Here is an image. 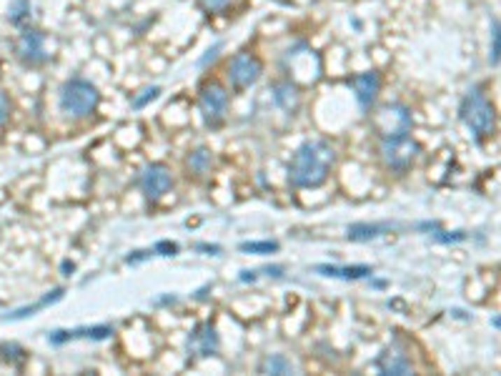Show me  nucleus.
Masks as SVG:
<instances>
[{
	"label": "nucleus",
	"mask_w": 501,
	"mask_h": 376,
	"mask_svg": "<svg viewBox=\"0 0 501 376\" xmlns=\"http://www.w3.org/2000/svg\"><path fill=\"white\" fill-rule=\"evenodd\" d=\"M491 63H494V66L501 63V23L499 20L491 23Z\"/></svg>",
	"instance_id": "nucleus-21"
},
{
	"label": "nucleus",
	"mask_w": 501,
	"mask_h": 376,
	"mask_svg": "<svg viewBox=\"0 0 501 376\" xmlns=\"http://www.w3.org/2000/svg\"><path fill=\"white\" fill-rule=\"evenodd\" d=\"M228 3H231V0H201V8L206 13H221L226 11Z\"/></svg>",
	"instance_id": "nucleus-23"
},
{
	"label": "nucleus",
	"mask_w": 501,
	"mask_h": 376,
	"mask_svg": "<svg viewBox=\"0 0 501 376\" xmlns=\"http://www.w3.org/2000/svg\"><path fill=\"white\" fill-rule=\"evenodd\" d=\"M381 158L391 171H406L416 161L418 155V144L411 141L409 133H401V136H381Z\"/></svg>",
	"instance_id": "nucleus-4"
},
{
	"label": "nucleus",
	"mask_w": 501,
	"mask_h": 376,
	"mask_svg": "<svg viewBox=\"0 0 501 376\" xmlns=\"http://www.w3.org/2000/svg\"><path fill=\"white\" fill-rule=\"evenodd\" d=\"M60 296H63V288H55L53 293H48L43 301H38V304H33V306H28V309H20V311H15V314H10V319H23V316H33L38 309H43V306H48V304H53V301H58Z\"/></svg>",
	"instance_id": "nucleus-19"
},
{
	"label": "nucleus",
	"mask_w": 501,
	"mask_h": 376,
	"mask_svg": "<svg viewBox=\"0 0 501 376\" xmlns=\"http://www.w3.org/2000/svg\"><path fill=\"white\" fill-rule=\"evenodd\" d=\"M388 228H391L388 223H353V226H348V239L351 241H371V239L383 236Z\"/></svg>",
	"instance_id": "nucleus-14"
},
{
	"label": "nucleus",
	"mask_w": 501,
	"mask_h": 376,
	"mask_svg": "<svg viewBox=\"0 0 501 376\" xmlns=\"http://www.w3.org/2000/svg\"><path fill=\"white\" fill-rule=\"evenodd\" d=\"M8 18L13 25H23L30 18V0H13L8 8Z\"/></svg>",
	"instance_id": "nucleus-18"
},
{
	"label": "nucleus",
	"mask_w": 501,
	"mask_h": 376,
	"mask_svg": "<svg viewBox=\"0 0 501 376\" xmlns=\"http://www.w3.org/2000/svg\"><path fill=\"white\" fill-rule=\"evenodd\" d=\"M8 116H10V101H8V96L0 90V125L6 123Z\"/></svg>",
	"instance_id": "nucleus-25"
},
{
	"label": "nucleus",
	"mask_w": 501,
	"mask_h": 376,
	"mask_svg": "<svg viewBox=\"0 0 501 376\" xmlns=\"http://www.w3.org/2000/svg\"><path fill=\"white\" fill-rule=\"evenodd\" d=\"M318 274L323 276H334V279H366V276L374 274V269L371 266H326V263H321V266H316Z\"/></svg>",
	"instance_id": "nucleus-13"
},
{
	"label": "nucleus",
	"mask_w": 501,
	"mask_h": 376,
	"mask_svg": "<svg viewBox=\"0 0 501 376\" xmlns=\"http://www.w3.org/2000/svg\"><path fill=\"white\" fill-rule=\"evenodd\" d=\"M348 85L353 88V96H356L358 106L361 108H371V103L379 96V88H381V78L376 71H366V73H356L351 76Z\"/></svg>",
	"instance_id": "nucleus-11"
},
{
	"label": "nucleus",
	"mask_w": 501,
	"mask_h": 376,
	"mask_svg": "<svg viewBox=\"0 0 501 376\" xmlns=\"http://www.w3.org/2000/svg\"><path fill=\"white\" fill-rule=\"evenodd\" d=\"M376 125H379L381 136H401V133L411 131V113H409V108L394 103V106H386L379 113Z\"/></svg>",
	"instance_id": "nucleus-9"
},
{
	"label": "nucleus",
	"mask_w": 501,
	"mask_h": 376,
	"mask_svg": "<svg viewBox=\"0 0 501 376\" xmlns=\"http://www.w3.org/2000/svg\"><path fill=\"white\" fill-rule=\"evenodd\" d=\"M0 356L6 358V361H13V364H20L23 361V349L18 344H0Z\"/></svg>",
	"instance_id": "nucleus-22"
},
{
	"label": "nucleus",
	"mask_w": 501,
	"mask_h": 376,
	"mask_svg": "<svg viewBox=\"0 0 501 376\" xmlns=\"http://www.w3.org/2000/svg\"><path fill=\"white\" fill-rule=\"evenodd\" d=\"M158 93H161V88H155V85H153V88L143 90V96L136 98V101H133V106H136V108H143L148 101H155V98H158Z\"/></svg>",
	"instance_id": "nucleus-24"
},
{
	"label": "nucleus",
	"mask_w": 501,
	"mask_h": 376,
	"mask_svg": "<svg viewBox=\"0 0 501 376\" xmlns=\"http://www.w3.org/2000/svg\"><path fill=\"white\" fill-rule=\"evenodd\" d=\"M101 103V93L90 81L83 78H73L60 88V108L63 113L73 116V118H88L98 111Z\"/></svg>",
	"instance_id": "nucleus-2"
},
{
	"label": "nucleus",
	"mask_w": 501,
	"mask_h": 376,
	"mask_svg": "<svg viewBox=\"0 0 501 376\" xmlns=\"http://www.w3.org/2000/svg\"><path fill=\"white\" fill-rule=\"evenodd\" d=\"M263 73V63L250 53H236L228 63V78L236 88H250Z\"/></svg>",
	"instance_id": "nucleus-7"
},
{
	"label": "nucleus",
	"mask_w": 501,
	"mask_h": 376,
	"mask_svg": "<svg viewBox=\"0 0 501 376\" xmlns=\"http://www.w3.org/2000/svg\"><path fill=\"white\" fill-rule=\"evenodd\" d=\"M274 98L283 111H293V108L299 106V93L293 88L291 83H278L274 88Z\"/></svg>",
	"instance_id": "nucleus-16"
},
{
	"label": "nucleus",
	"mask_w": 501,
	"mask_h": 376,
	"mask_svg": "<svg viewBox=\"0 0 501 376\" xmlns=\"http://www.w3.org/2000/svg\"><path fill=\"white\" fill-rule=\"evenodd\" d=\"M218 50H221V46H213V48L209 50V55H206V58L201 60V66H206V63H209V60H213V58H216V53H218Z\"/></svg>",
	"instance_id": "nucleus-27"
},
{
	"label": "nucleus",
	"mask_w": 501,
	"mask_h": 376,
	"mask_svg": "<svg viewBox=\"0 0 501 376\" xmlns=\"http://www.w3.org/2000/svg\"><path fill=\"white\" fill-rule=\"evenodd\" d=\"M336 163V151L326 141H306L288 163V179L296 188H318Z\"/></svg>",
	"instance_id": "nucleus-1"
},
{
	"label": "nucleus",
	"mask_w": 501,
	"mask_h": 376,
	"mask_svg": "<svg viewBox=\"0 0 501 376\" xmlns=\"http://www.w3.org/2000/svg\"><path fill=\"white\" fill-rule=\"evenodd\" d=\"M261 374H276V376H283V374H293V364L288 361L283 354H271L261 361L258 366Z\"/></svg>",
	"instance_id": "nucleus-15"
},
{
	"label": "nucleus",
	"mask_w": 501,
	"mask_h": 376,
	"mask_svg": "<svg viewBox=\"0 0 501 376\" xmlns=\"http://www.w3.org/2000/svg\"><path fill=\"white\" fill-rule=\"evenodd\" d=\"M155 251H158V253H163V256H174L176 251H178V246H176V244H168V241H161V244L155 246Z\"/></svg>",
	"instance_id": "nucleus-26"
},
{
	"label": "nucleus",
	"mask_w": 501,
	"mask_h": 376,
	"mask_svg": "<svg viewBox=\"0 0 501 376\" xmlns=\"http://www.w3.org/2000/svg\"><path fill=\"white\" fill-rule=\"evenodd\" d=\"M198 108H201V116L206 120V125L211 128H218V125L226 120V111H228V93L218 81H209L203 83L198 90Z\"/></svg>",
	"instance_id": "nucleus-5"
},
{
	"label": "nucleus",
	"mask_w": 501,
	"mask_h": 376,
	"mask_svg": "<svg viewBox=\"0 0 501 376\" xmlns=\"http://www.w3.org/2000/svg\"><path fill=\"white\" fill-rule=\"evenodd\" d=\"M459 116L466 123V128L477 138H486L494 133V123H496L494 106L486 101V96H484L479 88H472L464 96V101H461L459 106Z\"/></svg>",
	"instance_id": "nucleus-3"
},
{
	"label": "nucleus",
	"mask_w": 501,
	"mask_h": 376,
	"mask_svg": "<svg viewBox=\"0 0 501 376\" xmlns=\"http://www.w3.org/2000/svg\"><path fill=\"white\" fill-rule=\"evenodd\" d=\"M241 251L244 253H276L278 244L276 241H246L241 244Z\"/></svg>",
	"instance_id": "nucleus-20"
},
{
	"label": "nucleus",
	"mask_w": 501,
	"mask_h": 376,
	"mask_svg": "<svg viewBox=\"0 0 501 376\" xmlns=\"http://www.w3.org/2000/svg\"><path fill=\"white\" fill-rule=\"evenodd\" d=\"M138 186H141V191L148 201H161L168 191H171V186H174V179H171V171L168 166L163 163H150V166L143 168V174L138 179Z\"/></svg>",
	"instance_id": "nucleus-6"
},
{
	"label": "nucleus",
	"mask_w": 501,
	"mask_h": 376,
	"mask_svg": "<svg viewBox=\"0 0 501 376\" xmlns=\"http://www.w3.org/2000/svg\"><path fill=\"white\" fill-rule=\"evenodd\" d=\"M256 279V271H244V276H241V281H253Z\"/></svg>",
	"instance_id": "nucleus-28"
},
{
	"label": "nucleus",
	"mask_w": 501,
	"mask_h": 376,
	"mask_svg": "<svg viewBox=\"0 0 501 376\" xmlns=\"http://www.w3.org/2000/svg\"><path fill=\"white\" fill-rule=\"evenodd\" d=\"M185 163H188V168H191V174L206 176L211 168V153L206 148H198V151H193V153H188Z\"/></svg>",
	"instance_id": "nucleus-17"
},
{
	"label": "nucleus",
	"mask_w": 501,
	"mask_h": 376,
	"mask_svg": "<svg viewBox=\"0 0 501 376\" xmlns=\"http://www.w3.org/2000/svg\"><path fill=\"white\" fill-rule=\"evenodd\" d=\"M15 55L18 60H23L25 66H41L48 60L45 53V38L38 30H23L15 41Z\"/></svg>",
	"instance_id": "nucleus-8"
},
{
	"label": "nucleus",
	"mask_w": 501,
	"mask_h": 376,
	"mask_svg": "<svg viewBox=\"0 0 501 376\" xmlns=\"http://www.w3.org/2000/svg\"><path fill=\"white\" fill-rule=\"evenodd\" d=\"M218 347H221V341H218L213 323H201V326L193 328L191 339H188V354L206 358L218 354Z\"/></svg>",
	"instance_id": "nucleus-10"
},
{
	"label": "nucleus",
	"mask_w": 501,
	"mask_h": 376,
	"mask_svg": "<svg viewBox=\"0 0 501 376\" xmlns=\"http://www.w3.org/2000/svg\"><path fill=\"white\" fill-rule=\"evenodd\" d=\"M198 249H201V251H213V253H218V251H221L218 246H206V244H201Z\"/></svg>",
	"instance_id": "nucleus-29"
},
{
	"label": "nucleus",
	"mask_w": 501,
	"mask_h": 376,
	"mask_svg": "<svg viewBox=\"0 0 501 376\" xmlns=\"http://www.w3.org/2000/svg\"><path fill=\"white\" fill-rule=\"evenodd\" d=\"M376 366H379V371H381V374H396V376L411 374V371H414L409 356H406V354L401 351L396 344H391V347L383 349L381 356L376 358Z\"/></svg>",
	"instance_id": "nucleus-12"
}]
</instances>
